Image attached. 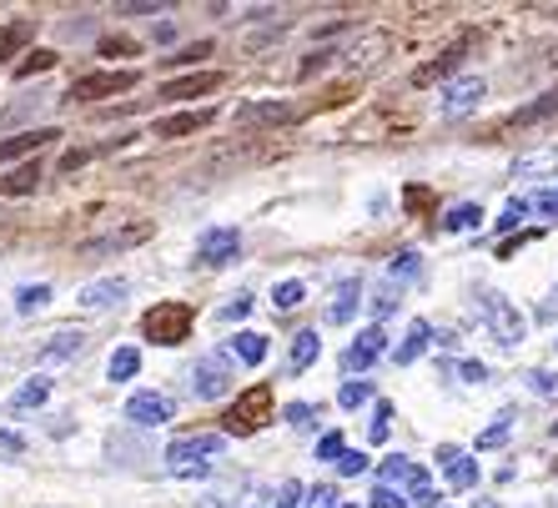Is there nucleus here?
Here are the masks:
<instances>
[{"label":"nucleus","mask_w":558,"mask_h":508,"mask_svg":"<svg viewBox=\"0 0 558 508\" xmlns=\"http://www.w3.org/2000/svg\"><path fill=\"white\" fill-rule=\"evenodd\" d=\"M221 448H227V433H182L167 448V469L177 479H202L211 469V458H221Z\"/></svg>","instance_id":"obj_1"},{"label":"nucleus","mask_w":558,"mask_h":508,"mask_svg":"<svg viewBox=\"0 0 558 508\" xmlns=\"http://www.w3.org/2000/svg\"><path fill=\"white\" fill-rule=\"evenodd\" d=\"M192 323H196V313L186 302H156V307H146V317H142V338L161 342V348H177V342L192 338Z\"/></svg>","instance_id":"obj_2"},{"label":"nucleus","mask_w":558,"mask_h":508,"mask_svg":"<svg viewBox=\"0 0 558 508\" xmlns=\"http://www.w3.org/2000/svg\"><path fill=\"white\" fill-rule=\"evenodd\" d=\"M478 317L488 323V332H494L504 348H519V342L529 338V323H523V313L504 298V292H494V287H483V292H478Z\"/></svg>","instance_id":"obj_3"},{"label":"nucleus","mask_w":558,"mask_h":508,"mask_svg":"<svg viewBox=\"0 0 558 508\" xmlns=\"http://www.w3.org/2000/svg\"><path fill=\"white\" fill-rule=\"evenodd\" d=\"M267 418H272V388L257 383L227 408V438H252L257 428H267Z\"/></svg>","instance_id":"obj_4"},{"label":"nucleus","mask_w":558,"mask_h":508,"mask_svg":"<svg viewBox=\"0 0 558 508\" xmlns=\"http://www.w3.org/2000/svg\"><path fill=\"white\" fill-rule=\"evenodd\" d=\"M156 227L146 222V217H121L117 227H106L101 237H86V242H81V252H86V257H106V252H126V247H142L146 237H151Z\"/></svg>","instance_id":"obj_5"},{"label":"nucleus","mask_w":558,"mask_h":508,"mask_svg":"<svg viewBox=\"0 0 558 508\" xmlns=\"http://www.w3.org/2000/svg\"><path fill=\"white\" fill-rule=\"evenodd\" d=\"M383 56H392V36L388 31H357V36L348 40L338 51V65L342 71H373V65H383Z\"/></svg>","instance_id":"obj_6"},{"label":"nucleus","mask_w":558,"mask_h":508,"mask_svg":"<svg viewBox=\"0 0 558 508\" xmlns=\"http://www.w3.org/2000/svg\"><path fill=\"white\" fill-rule=\"evenodd\" d=\"M483 96H488L483 76H458V81H448V86H442V96H438V117H442V121L473 117V111L483 106Z\"/></svg>","instance_id":"obj_7"},{"label":"nucleus","mask_w":558,"mask_h":508,"mask_svg":"<svg viewBox=\"0 0 558 508\" xmlns=\"http://www.w3.org/2000/svg\"><path fill=\"white\" fill-rule=\"evenodd\" d=\"M232 388V352H207L192 367V392L196 398H221Z\"/></svg>","instance_id":"obj_8"},{"label":"nucleus","mask_w":558,"mask_h":508,"mask_svg":"<svg viewBox=\"0 0 558 508\" xmlns=\"http://www.w3.org/2000/svg\"><path fill=\"white\" fill-rule=\"evenodd\" d=\"M136 86V71H92V76L71 81V101H106V96H121Z\"/></svg>","instance_id":"obj_9"},{"label":"nucleus","mask_w":558,"mask_h":508,"mask_svg":"<svg viewBox=\"0 0 558 508\" xmlns=\"http://www.w3.org/2000/svg\"><path fill=\"white\" fill-rule=\"evenodd\" d=\"M126 418H131V423H142V428H161V423H171V418H177V403H171L167 392L142 388V392H131V398H126Z\"/></svg>","instance_id":"obj_10"},{"label":"nucleus","mask_w":558,"mask_h":508,"mask_svg":"<svg viewBox=\"0 0 558 508\" xmlns=\"http://www.w3.org/2000/svg\"><path fill=\"white\" fill-rule=\"evenodd\" d=\"M236 252H242L236 227H211V232L196 242V262H202V267H232Z\"/></svg>","instance_id":"obj_11"},{"label":"nucleus","mask_w":558,"mask_h":508,"mask_svg":"<svg viewBox=\"0 0 558 508\" xmlns=\"http://www.w3.org/2000/svg\"><path fill=\"white\" fill-rule=\"evenodd\" d=\"M383 352H388V332H383V327H363V332H357V338L348 342V352H342V363H348V373H367V367L377 363V358H383Z\"/></svg>","instance_id":"obj_12"},{"label":"nucleus","mask_w":558,"mask_h":508,"mask_svg":"<svg viewBox=\"0 0 558 508\" xmlns=\"http://www.w3.org/2000/svg\"><path fill=\"white\" fill-rule=\"evenodd\" d=\"M131 292L126 277H96V282H86L76 292V302L86 307V313H111V307H121V298Z\"/></svg>","instance_id":"obj_13"},{"label":"nucleus","mask_w":558,"mask_h":508,"mask_svg":"<svg viewBox=\"0 0 558 508\" xmlns=\"http://www.w3.org/2000/svg\"><path fill=\"white\" fill-rule=\"evenodd\" d=\"M287 121H298V106L287 101H247L236 111V126H287Z\"/></svg>","instance_id":"obj_14"},{"label":"nucleus","mask_w":558,"mask_h":508,"mask_svg":"<svg viewBox=\"0 0 558 508\" xmlns=\"http://www.w3.org/2000/svg\"><path fill=\"white\" fill-rule=\"evenodd\" d=\"M211 121H217L211 106H202V111H177V117L156 121V136H161V142H177V136H192V131H207Z\"/></svg>","instance_id":"obj_15"},{"label":"nucleus","mask_w":558,"mask_h":508,"mask_svg":"<svg viewBox=\"0 0 558 508\" xmlns=\"http://www.w3.org/2000/svg\"><path fill=\"white\" fill-rule=\"evenodd\" d=\"M513 177H533V182H548V177H558V142L523 152V157L513 161Z\"/></svg>","instance_id":"obj_16"},{"label":"nucleus","mask_w":558,"mask_h":508,"mask_svg":"<svg viewBox=\"0 0 558 508\" xmlns=\"http://www.w3.org/2000/svg\"><path fill=\"white\" fill-rule=\"evenodd\" d=\"M217 86H221L217 71H192V76L167 81V86H161V96H167V101H192V96H207V92H217Z\"/></svg>","instance_id":"obj_17"},{"label":"nucleus","mask_w":558,"mask_h":508,"mask_svg":"<svg viewBox=\"0 0 558 508\" xmlns=\"http://www.w3.org/2000/svg\"><path fill=\"white\" fill-rule=\"evenodd\" d=\"M81 352H86V332H81V327H65V332H56V338L40 348V363H71Z\"/></svg>","instance_id":"obj_18"},{"label":"nucleus","mask_w":558,"mask_h":508,"mask_svg":"<svg viewBox=\"0 0 558 508\" xmlns=\"http://www.w3.org/2000/svg\"><path fill=\"white\" fill-rule=\"evenodd\" d=\"M51 136H61V131L51 126H40V131H21V136H11V142H0V167L15 157H31V152H40V146L51 142Z\"/></svg>","instance_id":"obj_19"},{"label":"nucleus","mask_w":558,"mask_h":508,"mask_svg":"<svg viewBox=\"0 0 558 508\" xmlns=\"http://www.w3.org/2000/svg\"><path fill=\"white\" fill-rule=\"evenodd\" d=\"M357 298H363V282H357V277L338 282V292H332V302H327V323H348V317L357 313Z\"/></svg>","instance_id":"obj_20"},{"label":"nucleus","mask_w":558,"mask_h":508,"mask_svg":"<svg viewBox=\"0 0 558 508\" xmlns=\"http://www.w3.org/2000/svg\"><path fill=\"white\" fill-rule=\"evenodd\" d=\"M317 352H323V338H317L312 327H302L298 338H292V352H287V367H292V373H307V367L317 363Z\"/></svg>","instance_id":"obj_21"},{"label":"nucleus","mask_w":558,"mask_h":508,"mask_svg":"<svg viewBox=\"0 0 558 508\" xmlns=\"http://www.w3.org/2000/svg\"><path fill=\"white\" fill-rule=\"evenodd\" d=\"M433 348V323H423V317H417L413 327H408V338L398 342V363H417V358H423V352Z\"/></svg>","instance_id":"obj_22"},{"label":"nucleus","mask_w":558,"mask_h":508,"mask_svg":"<svg viewBox=\"0 0 558 508\" xmlns=\"http://www.w3.org/2000/svg\"><path fill=\"white\" fill-rule=\"evenodd\" d=\"M267 348H272V342H267V338H262V332H252V327H247V332H236V338H232V348H227V352H232V363H247V367H257L262 358H267Z\"/></svg>","instance_id":"obj_23"},{"label":"nucleus","mask_w":558,"mask_h":508,"mask_svg":"<svg viewBox=\"0 0 558 508\" xmlns=\"http://www.w3.org/2000/svg\"><path fill=\"white\" fill-rule=\"evenodd\" d=\"M458 61H463V46H453V51H442L438 61H428V65H417V71H413V86H433V81L453 76Z\"/></svg>","instance_id":"obj_24"},{"label":"nucleus","mask_w":558,"mask_h":508,"mask_svg":"<svg viewBox=\"0 0 558 508\" xmlns=\"http://www.w3.org/2000/svg\"><path fill=\"white\" fill-rule=\"evenodd\" d=\"M136 373H142V352H136V348H117V352H111L106 378H111V383H131Z\"/></svg>","instance_id":"obj_25"},{"label":"nucleus","mask_w":558,"mask_h":508,"mask_svg":"<svg viewBox=\"0 0 558 508\" xmlns=\"http://www.w3.org/2000/svg\"><path fill=\"white\" fill-rule=\"evenodd\" d=\"M46 398H51V378H31V383H21V388H15L11 413H26V408H40Z\"/></svg>","instance_id":"obj_26"},{"label":"nucleus","mask_w":558,"mask_h":508,"mask_svg":"<svg viewBox=\"0 0 558 508\" xmlns=\"http://www.w3.org/2000/svg\"><path fill=\"white\" fill-rule=\"evenodd\" d=\"M478 217H483L478 202H458V207L442 217V232H473V227H478Z\"/></svg>","instance_id":"obj_27"},{"label":"nucleus","mask_w":558,"mask_h":508,"mask_svg":"<svg viewBox=\"0 0 558 508\" xmlns=\"http://www.w3.org/2000/svg\"><path fill=\"white\" fill-rule=\"evenodd\" d=\"M46 302H51V287H46V282H31V287H21V292H15V313L31 317V313H40Z\"/></svg>","instance_id":"obj_28"},{"label":"nucleus","mask_w":558,"mask_h":508,"mask_svg":"<svg viewBox=\"0 0 558 508\" xmlns=\"http://www.w3.org/2000/svg\"><path fill=\"white\" fill-rule=\"evenodd\" d=\"M513 423H519V413H513V408H504V413H498L494 423L478 433V448H498L508 438V428H513Z\"/></svg>","instance_id":"obj_29"},{"label":"nucleus","mask_w":558,"mask_h":508,"mask_svg":"<svg viewBox=\"0 0 558 508\" xmlns=\"http://www.w3.org/2000/svg\"><path fill=\"white\" fill-rule=\"evenodd\" d=\"M36 182H40V167H15L5 182H0V192L5 196H26V192H36Z\"/></svg>","instance_id":"obj_30"},{"label":"nucleus","mask_w":558,"mask_h":508,"mask_svg":"<svg viewBox=\"0 0 558 508\" xmlns=\"http://www.w3.org/2000/svg\"><path fill=\"white\" fill-rule=\"evenodd\" d=\"M31 36H36V21H15V26H5L0 31V56H15Z\"/></svg>","instance_id":"obj_31"},{"label":"nucleus","mask_w":558,"mask_h":508,"mask_svg":"<svg viewBox=\"0 0 558 508\" xmlns=\"http://www.w3.org/2000/svg\"><path fill=\"white\" fill-rule=\"evenodd\" d=\"M302 302H307V287L302 282H277V292H272L277 313H292V307H302Z\"/></svg>","instance_id":"obj_32"},{"label":"nucleus","mask_w":558,"mask_h":508,"mask_svg":"<svg viewBox=\"0 0 558 508\" xmlns=\"http://www.w3.org/2000/svg\"><path fill=\"white\" fill-rule=\"evenodd\" d=\"M442 473H448V483H453V488H473V483H478V463H473V458H463V453H458Z\"/></svg>","instance_id":"obj_33"},{"label":"nucleus","mask_w":558,"mask_h":508,"mask_svg":"<svg viewBox=\"0 0 558 508\" xmlns=\"http://www.w3.org/2000/svg\"><path fill=\"white\" fill-rule=\"evenodd\" d=\"M408 504H417V508H438V494H433V483H428V473L417 469L413 479H408Z\"/></svg>","instance_id":"obj_34"},{"label":"nucleus","mask_w":558,"mask_h":508,"mask_svg":"<svg viewBox=\"0 0 558 508\" xmlns=\"http://www.w3.org/2000/svg\"><path fill=\"white\" fill-rule=\"evenodd\" d=\"M398 302H403V287H392V282H383V287H377V292H373V298H367V307H373V313H377V317H388V313H392V307H398Z\"/></svg>","instance_id":"obj_35"},{"label":"nucleus","mask_w":558,"mask_h":508,"mask_svg":"<svg viewBox=\"0 0 558 508\" xmlns=\"http://www.w3.org/2000/svg\"><path fill=\"white\" fill-rule=\"evenodd\" d=\"M377 473H383V483H388V488H392V483H408L417 469H413V463H408L403 453H398V458H388V463H383V469H377Z\"/></svg>","instance_id":"obj_36"},{"label":"nucleus","mask_w":558,"mask_h":508,"mask_svg":"<svg viewBox=\"0 0 558 508\" xmlns=\"http://www.w3.org/2000/svg\"><path fill=\"white\" fill-rule=\"evenodd\" d=\"M302 508H342L338 504V488H332V483H317V488H307Z\"/></svg>","instance_id":"obj_37"},{"label":"nucleus","mask_w":558,"mask_h":508,"mask_svg":"<svg viewBox=\"0 0 558 508\" xmlns=\"http://www.w3.org/2000/svg\"><path fill=\"white\" fill-rule=\"evenodd\" d=\"M529 388L538 392V398H558V373H548V367H533V373H529Z\"/></svg>","instance_id":"obj_38"},{"label":"nucleus","mask_w":558,"mask_h":508,"mask_svg":"<svg viewBox=\"0 0 558 508\" xmlns=\"http://www.w3.org/2000/svg\"><path fill=\"white\" fill-rule=\"evenodd\" d=\"M529 207H533V202H523V196H513V202H508V207H504V217H498V232H513V227H519L523 217H529Z\"/></svg>","instance_id":"obj_39"},{"label":"nucleus","mask_w":558,"mask_h":508,"mask_svg":"<svg viewBox=\"0 0 558 508\" xmlns=\"http://www.w3.org/2000/svg\"><path fill=\"white\" fill-rule=\"evenodd\" d=\"M342 453H348V438H342V433H323V438H317V458L338 463Z\"/></svg>","instance_id":"obj_40"},{"label":"nucleus","mask_w":558,"mask_h":508,"mask_svg":"<svg viewBox=\"0 0 558 508\" xmlns=\"http://www.w3.org/2000/svg\"><path fill=\"white\" fill-rule=\"evenodd\" d=\"M56 65V51H31L26 61L15 65V76H36V71H51Z\"/></svg>","instance_id":"obj_41"},{"label":"nucleus","mask_w":558,"mask_h":508,"mask_svg":"<svg viewBox=\"0 0 558 508\" xmlns=\"http://www.w3.org/2000/svg\"><path fill=\"white\" fill-rule=\"evenodd\" d=\"M302 498H307V488H302L298 479H287L282 488H277V498H272V508H298Z\"/></svg>","instance_id":"obj_42"},{"label":"nucleus","mask_w":558,"mask_h":508,"mask_svg":"<svg viewBox=\"0 0 558 508\" xmlns=\"http://www.w3.org/2000/svg\"><path fill=\"white\" fill-rule=\"evenodd\" d=\"M373 508H408V494H403V488H388V483H377V488H373Z\"/></svg>","instance_id":"obj_43"},{"label":"nucleus","mask_w":558,"mask_h":508,"mask_svg":"<svg viewBox=\"0 0 558 508\" xmlns=\"http://www.w3.org/2000/svg\"><path fill=\"white\" fill-rule=\"evenodd\" d=\"M367 398H373V388H367L363 378H357V383H342V392H338L342 408H357V403H367Z\"/></svg>","instance_id":"obj_44"},{"label":"nucleus","mask_w":558,"mask_h":508,"mask_svg":"<svg viewBox=\"0 0 558 508\" xmlns=\"http://www.w3.org/2000/svg\"><path fill=\"white\" fill-rule=\"evenodd\" d=\"M287 423H292V428H312V423H317V408L312 403H287Z\"/></svg>","instance_id":"obj_45"},{"label":"nucleus","mask_w":558,"mask_h":508,"mask_svg":"<svg viewBox=\"0 0 558 508\" xmlns=\"http://www.w3.org/2000/svg\"><path fill=\"white\" fill-rule=\"evenodd\" d=\"M388 428H392V403H377V413H373V444H383V438H388Z\"/></svg>","instance_id":"obj_46"},{"label":"nucleus","mask_w":558,"mask_h":508,"mask_svg":"<svg viewBox=\"0 0 558 508\" xmlns=\"http://www.w3.org/2000/svg\"><path fill=\"white\" fill-rule=\"evenodd\" d=\"M202 56H211V46H207V40H196V46H186L182 56H167V61H171V65H196V61H202Z\"/></svg>","instance_id":"obj_47"},{"label":"nucleus","mask_w":558,"mask_h":508,"mask_svg":"<svg viewBox=\"0 0 558 508\" xmlns=\"http://www.w3.org/2000/svg\"><path fill=\"white\" fill-rule=\"evenodd\" d=\"M453 373L463 383H488V367H483V363H453Z\"/></svg>","instance_id":"obj_48"},{"label":"nucleus","mask_w":558,"mask_h":508,"mask_svg":"<svg viewBox=\"0 0 558 508\" xmlns=\"http://www.w3.org/2000/svg\"><path fill=\"white\" fill-rule=\"evenodd\" d=\"M338 473L357 479V473H367V458H363V453H342V458H338Z\"/></svg>","instance_id":"obj_49"},{"label":"nucleus","mask_w":558,"mask_h":508,"mask_svg":"<svg viewBox=\"0 0 558 508\" xmlns=\"http://www.w3.org/2000/svg\"><path fill=\"white\" fill-rule=\"evenodd\" d=\"M252 313V298H236V302H227V307H221V317H227V323H236V317H247Z\"/></svg>","instance_id":"obj_50"},{"label":"nucleus","mask_w":558,"mask_h":508,"mask_svg":"<svg viewBox=\"0 0 558 508\" xmlns=\"http://www.w3.org/2000/svg\"><path fill=\"white\" fill-rule=\"evenodd\" d=\"M167 5L161 0H142V5H121V15H161Z\"/></svg>","instance_id":"obj_51"},{"label":"nucleus","mask_w":558,"mask_h":508,"mask_svg":"<svg viewBox=\"0 0 558 508\" xmlns=\"http://www.w3.org/2000/svg\"><path fill=\"white\" fill-rule=\"evenodd\" d=\"M0 448H5V453H26V438L11 428H0Z\"/></svg>","instance_id":"obj_52"},{"label":"nucleus","mask_w":558,"mask_h":508,"mask_svg":"<svg viewBox=\"0 0 558 508\" xmlns=\"http://www.w3.org/2000/svg\"><path fill=\"white\" fill-rule=\"evenodd\" d=\"M398 273H417V252H398V262H392V277H398Z\"/></svg>","instance_id":"obj_53"},{"label":"nucleus","mask_w":558,"mask_h":508,"mask_svg":"<svg viewBox=\"0 0 558 508\" xmlns=\"http://www.w3.org/2000/svg\"><path fill=\"white\" fill-rule=\"evenodd\" d=\"M101 56H131V40H117V36L101 40Z\"/></svg>","instance_id":"obj_54"},{"label":"nucleus","mask_w":558,"mask_h":508,"mask_svg":"<svg viewBox=\"0 0 558 508\" xmlns=\"http://www.w3.org/2000/svg\"><path fill=\"white\" fill-rule=\"evenodd\" d=\"M403 202H408V207H413V211H423V207H428V192H423V186H408V196H403Z\"/></svg>","instance_id":"obj_55"},{"label":"nucleus","mask_w":558,"mask_h":508,"mask_svg":"<svg viewBox=\"0 0 558 508\" xmlns=\"http://www.w3.org/2000/svg\"><path fill=\"white\" fill-rule=\"evenodd\" d=\"M86 157H92V152H65V157H61V171H76V167H86Z\"/></svg>","instance_id":"obj_56"},{"label":"nucleus","mask_w":558,"mask_h":508,"mask_svg":"<svg viewBox=\"0 0 558 508\" xmlns=\"http://www.w3.org/2000/svg\"><path fill=\"white\" fill-rule=\"evenodd\" d=\"M478 508H498V504H494V498H483V504H478Z\"/></svg>","instance_id":"obj_57"},{"label":"nucleus","mask_w":558,"mask_h":508,"mask_svg":"<svg viewBox=\"0 0 558 508\" xmlns=\"http://www.w3.org/2000/svg\"><path fill=\"white\" fill-rule=\"evenodd\" d=\"M342 508H357V504H342Z\"/></svg>","instance_id":"obj_58"},{"label":"nucleus","mask_w":558,"mask_h":508,"mask_svg":"<svg viewBox=\"0 0 558 508\" xmlns=\"http://www.w3.org/2000/svg\"><path fill=\"white\" fill-rule=\"evenodd\" d=\"M554 342H558V338H554Z\"/></svg>","instance_id":"obj_59"}]
</instances>
